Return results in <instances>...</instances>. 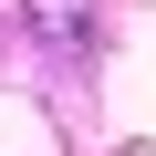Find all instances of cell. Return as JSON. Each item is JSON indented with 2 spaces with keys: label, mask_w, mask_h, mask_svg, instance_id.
I'll use <instances>...</instances> for the list:
<instances>
[{
  "label": "cell",
  "mask_w": 156,
  "mask_h": 156,
  "mask_svg": "<svg viewBox=\"0 0 156 156\" xmlns=\"http://www.w3.org/2000/svg\"><path fill=\"white\" fill-rule=\"evenodd\" d=\"M21 21L52 62H94V0H21Z\"/></svg>",
  "instance_id": "6da1fadb"
}]
</instances>
